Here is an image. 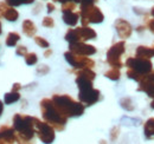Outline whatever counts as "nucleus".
<instances>
[{"mask_svg":"<svg viewBox=\"0 0 154 144\" xmlns=\"http://www.w3.org/2000/svg\"><path fill=\"white\" fill-rule=\"evenodd\" d=\"M52 102L57 110L68 119L74 118V117H79L84 113L85 111V105L81 103L79 100L77 102L69 94H54L52 96Z\"/></svg>","mask_w":154,"mask_h":144,"instance_id":"1","label":"nucleus"},{"mask_svg":"<svg viewBox=\"0 0 154 144\" xmlns=\"http://www.w3.org/2000/svg\"><path fill=\"white\" fill-rule=\"evenodd\" d=\"M75 82L78 88V100L85 106H91L101 99V91L94 88V80L83 76H76Z\"/></svg>","mask_w":154,"mask_h":144,"instance_id":"2","label":"nucleus"},{"mask_svg":"<svg viewBox=\"0 0 154 144\" xmlns=\"http://www.w3.org/2000/svg\"><path fill=\"white\" fill-rule=\"evenodd\" d=\"M40 112L43 116V119L49 123L50 125H52L58 131H63L64 128L66 125L68 118L64 117L57 108L55 106L54 102L51 98H44L40 100Z\"/></svg>","mask_w":154,"mask_h":144,"instance_id":"3","label":"nucleus"},{"mask_svg":"<svg viewBox=\"0 0 154 144\" xmlns=\"http://www.w3.org/2000/svg\"><path fill=\"white\" fill-rule=\"evenodd\" d=\"M125 66L127 68V77L135 82H140L146 74L153 71V64L151 59L139 58V57H128Z\"/></svg>","mask_w":154,"mask_h":144,"instance_id":"4","label":"nucleus"},{"mask_svg":"<svg viewBox=\"0 0 154 144\" xmlns=\"http://www.w3.org/2000/svg\"><path fill=\"white\" fill-rule=\"evenodd\" d=\"M13 128L17 132L18 141L30 142L36 135L35 117L16 113L13 116Z\"/></svg>","mask_w":154,"mask_h":144,"instance_id":"5","label":"nucleus"},{"mask_svg":"<svg viewBox=\"0 0 154 144\" xmlns=\"http://www.w3.org/2000/svg\"><path fill=\"white\" fill-rule=\"evenodd\" d=\"M79 20L82 26H89V24H101L104 20V14L95 4L79 5Z\"/></svg>","mask_w":154,"mask_h":144,"instance_id":"6","label":"nucleus"},{"mask_svg":"<svg viewBox=\"0 0 154 144\" xmlns=\"http://www.w3.org/2000/svg\"><path fill=\"white\" fill-rule=\"evenodd\" d=\"M96 31L90 26H79L76 28H69L64 36V39L69 44H72V43H79V41L85 43L87 40L96 39Z\"/></svg>","mask_w":154,"mask_h":144,"instance_id":"7","label":"nucleus"},{"mask_svg":"<svg viewBox=\"0 0 154 144\" xmlns=\"http://www.w3.org/2000/svg\"><path fill=\"white\" fill-rule=\"evenodd\" d=\"M126 52V41L125 40H120L115 44H113L106 54V60L108 63L109 66L116 68V69H121L123 66L122 64V56Z\"/></svg>","mask_w":154,"mask_h":144,"instance_id":"8","label":"nucleus"},{"mask_svg":"<svg viewBox=\"0 0 154 144\" xmlns=\"http://www.w3.org/2000/svg\"><path fill=\"white\" fill-rule=\"evenodd\" d=\"M35 128H36V135L44 144L54 143L56 138L55 128L46 123L45 121H40L37 117H35Z\"/></svg>","mask_w":154,"mask_h":144,"instance_id":"9","label":"nucleus"},{"mask_svg":"<svg viewBox=\"0 0 154 144\" xmlns=\"http://www.w3.org/2000/svg\"><path fill=\"white\" fill-rule=\"evenodd\" d=\"M64 58L65 60L69 63L70 66H72L75 70H79V69H84V68H90L93 69L95 66V60L87 57V56H81V54H76L71 51H66L64 53Z\"/></svg>","mask_w":154,"mask_h":144,"instance_id":"10","label":"nucleus"},{"mask_svg":"<svg viewBox=\"0 0 154 144\" xmlns=\"http://www.w3.org/2000/svg\"><path fill=\"white\" fill-rule=\"evenodd\" d=\"M114 28H115L119 38H121L122 40L128 39L133 33V27H132L131 22L123 18L116 19L114 22Z\"/></svg>","mask_w":154,"mask_h":144,"instance_id":"11","label":"nucleus"},{"mask_svg":"<svg viewBox=\"0 0 154 144\" xmlns=\"http://www.w3.org/2000/svg\"><path fill=\"white\" fill-rule=\"evenodd\" d=\"M136 90L146 93L148 97L154 99V70L151 73L146 74L139 82V86H137Z\"/></svg>","mask_w":154,"mask_h":144,"instance_id":"12","label":"nucleus"},{"mask_svg":"<svg viewBox=\"0 0 154 144\" xmlns=\"http://www.w3.org/2000/svg\"><path fill=\"white\" fill-rule=\"evenodd\" d=\"M69 51H71V52H74V53H76V54L90 57V56H93V54L96 53L97 50L94 45H90V44L79 41V43L69 44Z\"/></svg>","mask_w":154,"mask_h":144,"instance_id":"13","label":"nucleus"},{"mask_svg":"<svg viewBox=\"0 0 154 144\" xmlns=\"http://www.w3.org/2000/svg\"><path fill=\"white\" fill-rule=\"evenodd\" d=\"M21 28H23L24 34L30 37V38L35 37L36 33H37V26H36V24H35L32 20H30V19H25V20L23 21Z\"/></svg>","mask_w":154,"mask_h":144,"instance_id":"14","label":"nucleus"},{"mask_svg":"<svg viewBox=\"0 0 154 144\" xmlns=\"http://www.w3.org/2000/svg\"><path fill=\"white\" fill-rule=\"evenodd\" d=\"M62 19H63L64 24H66L70 27H74L79 21V12H75V11H72V12H63Z\"/></svg>","mask_w":154,"mask_h":144,"instance_id":"15","label":"nucleus"},{"mask_svg":"<svg viewBox=\"0 0 154 144\" xmlns=\"http://www.w3.org/2000/svg\"><path fill=\"white\" fill-rule=\"evenodd\" d=\"M135 57L151 59V58H153L154 57V49L152 47V46L140 45V46H137L136 50H135Z\"/></svg>","mask_w":154,"mask_h":144,"instance_id":"16","label":"nucleus"},{"mask_svg":"<svg viewBox=\"0 0 154 144\" xmlns=\"http://www.w3.org/2000/svg\"><path fill=\"white\" fill-rule=\"evenodd\" d=\"M143 134L147 140H151L154 137V118H149L143 124Z\"/></svg>","mask_w":154,"mask_h":144,"instance_id":"17","label":"nucleus"},{"mask_svg":"<svg viewBox=\"0 0 154 144\" xmlns=\"http://www.w3.org/2000/svg\"><path fill=\"white\" fill-rule=\"evenodd\" d=\"M19 99H20V93L19 92H14V91L7 92L4 96V103L7 104V105H11V104L18 102Z\"/></svg>","mask_w":154,"mask_h":144,"instance_id":"18","label":"nucleus"},{"mask_svg":"<svg viewBox=\"0 0 154 144\" xmlns=\"http://www.w3.org/2000/svg\"><path fill=\"white\" fill-rule=\"evenodd\" d=\"M20 40V34L18 32H10L7 37H6V41L5 44L8 46V47H13L18 44V41Z\"/></svg>","mask_w":154,"mask_h":144,"instance_id":"19","label":"nucleus"},{"mask_svg":"<svg viewBox=\"0 0 154 144\" xmlns=\"http://www.w3.org/2000/svg\"><path fill=\"white\" fill-rule=\"evenodd\" d=\"M4 18L6 19L7 21H11V22H13V21H17L18 18H19V13H18V11L14 8V7H8L7 8V11L5 12V14H4Z\"/></svg>","mask_w":154,"mask_h":144,"instance_id":"20","label":"nucleus"},{"mask_svg":"<svg viewBox=\"0 0 154 144\" xmlns=\"http://www.w3.org/2000/svg\"><path fill=\"white\" fill-rule=\"evenodd\" d=\"M104 77L106 78H108V79H110V80H119L120 78H121V72H120V69H116V68H112V69H109L108 71L104 72Z\"/></svg>","mask_w":154,"mask_h":144,"instance_id":"21","label":"nucleus"},{"mask_svg":"<svg viewBox=\"0 0 154 144\" xmlns=\"http://www.w3.org/2000/svg\"><path fill=\"white\" fill-rule=\"evenodd\" d=\"M120 105H121V108L123 109V110H126V111H129V112H132V111H134V103H133V100L129 98V97H125V98H121L120 99Z\"/></svg>","mask_w":154,"mask_h":144,"instance_id":"22","label":"nucleus"},{"mask_svg":"<svg viewBox=\"0 0 154 144\" xmlns=\"http://www.w3.org/2000/svg\"><path fill=\"white\" fill-rule=\"evenodd\" d=\"M5 1L11 7H17L21 5H31L35 2V0H5Z\"/></svg>","mask_w":154,"mask_h":144,"instance_id":"23","label":"nucleus"},{"mask_svg":"<svg viewBox=\"0 0 154 144\" xmlns=\"http://www.w3.org/2000/svg\"><path fill=\"white\" fill-rule=\"evenodd\" d=\"M24 58H25V63L27 65H30V66L37 64V62H38V57H37V54L35 53V52H29Z\"/></svg>","mask_w":154,"mask_h":144,"instance_id":"24","label":"nucleus"},{"mask_svg":"<svg viewBox=\"0 0 154 144\" xmlns=\"http://www.w3.org/2000/svg\"><path fill=\"white\" fill-rule=\"evenodd\" d=\"M76 6H77V4L74 2V1L64 2V4H62V7H60L62 13H63V12H72V11H75V10H76Z\"/></svg>","mask_w":154,"mask_h":144,"instance_id":"25","label":"nucleus"},{"mask_svg":"<svg viewBox=\"0 0 154 144\" xmlns=\"http://www.w3.org/2000/svg\"><path fill=\"white\" fill-rule=\"evenodd\" d=\"M33 38H35V43L38 45L39 47H42V49H49L50 47V43L45 38L39 36H35Z\"/></svg>","mask_w":154,"mask_h":144,"instance_id":"26","label":"nucleus"},{"mask_svg":"<svg viewBox=\"0 0 154 144\" xmlns=\"http://www.w3.org/2000/svg\"><path fill=\"white\" fill-rule=\"evenodd\" d=\"M42 25H43L44 27H46V28H52V27L55 26V20H54L52 17L46 16V17H44V18H43Z\"/></svg>","mask_w":154,"mask_h":144,"instance_id":"27","label":"nucleus"},{"mask_svg":"<svg viewBox=\"0 0 154 144\" xmlns=\"http://www.w3.org/2000/svg\"><path fill=\"white\" fill-rule=\"evenodd\" d=\"M55 2H60V4H64V2H68V1H74L76 4L79 5H88V4H95L97 0H54Z\"/></svg>","mask_w":154,"mask_h":144,"instance_id":"28","label":"nucleus"},{"mask_svg":"<svg viewBox=\"0 0 154 144\" xmlns=\"http://www.w3.org/2000/svg\"><path fill=\"white\" fill-rule=\"evenodd\" d=\"M148 13L147 14H145V21H146V27L148 28V31L151 32V33H153L154 34V18L152 19H148Z\"/></svg>","mask_w":154,"mask_h":144,"instance_id":"29","label":"nucleus"},{"mask_svg":"<svg viewBox=\"0 0 154 144\" xmlns=\"http://www.w3.org/2000/svg\"><path fill=\"white\" fill-rule=\"evenodd\" d=\"M36 71H37V73H38L39 76H45V74H48L50 72V68L48 65H45V64H42V65L37 66V70Z\"/></svg>","mask_w":154,"mask_h":144,"instance_id":"30","label":"nucleus"},{"mask_svg":"<svg viewBox=\"0 0 154 144\" xmlns=\"http://www.w3.org/2000/svg\"><path fill=\"white\" fill-rule=\"evenodd\" d=\"M119 136H120V126H113L112 130H110V140L112 141H116Z\"/></svg>","mask_w":154,"mask_h":144,"instance_id":"31","label":"nucleus"},{"mask_svg":"<svg viewBox=\"0 0 154 144\" xmlns=\"http://www.w3.org/2000/svg\"><path fill=\"white\" fill-rule=\"evenodd\" d=\"M27 53H29V52H27V47H26V46H24V45L17 46V49H16V54H17V56L25 57Z\"/></svg>","mask_w":154,"mask_h":144,"instance_id":"32","label":"nucleus"},{"mask_svg":"<svg viewBox=\"0 0 154 144\" xmlns=\"http://www.w3.org/2000/svg\"><path fill=\"white\" fill-rule=\"evenodd\" d=\"M8 7L10 6L6 4V1H0V17L4 18V14H5V12L7 11Z\"/></svg>","mask_w":154,"mask_h":144,"instance_id":"33","label":"nucleus"},{"mask_svg":"<svg viewBox=\"0 0 154 144\" xmlns=\"http://www.w3.org/2000/svg\"><path fill=\"white\" fill-rule=\"evenodd\" d=\"M55 10H56V6H55L54 2H48L46 4V11H48V13H52Z\"/></svg>","mask_w":154,"mask_h":144,"instance_id":"34","label":"nucleus"},{"mask_svg":"<svg viewBox=\"0 0 154 144\" xmlns=\"http://www.w3.org/2000/svg\"><path fill=\"white\" fill-rule=\"evenodd\" d=\"M21 84H19V83H14L13 85H12V90L11 91H14V92H19L20 90H21Z\"/></svg>","mask_w":154,"mask_h":144,"instance_id":"35","label":"nucleus"},{"mask_svg":"<svg viewBox=\"0 0 154 144\" xmlns=\"http://www.w3.org/2000/svg\"><path fill=\"white\" fill-rule=\"evenodd\" d=\"M52 53H54V52H52L51 49H45V51H44V57H45V58H50V57L52 56Z\"/></svg>","mask_w":154,"mask_h":144,"instance_id":"36","label":"nucleus"},{"mask_svg":"<svg viewBox=\"0 0 154 144\" xmlns=\"http://www.w3.org/2000/svg\"><path fill=\"white\" fill-rule=\"evenodd\" d=\"M146 28H147L146 26L140 25V26H137V27H136V32H137V33H142V32H145V30H146Z\"/></svg>","mask_w":154,"mask_h":144,"instance_id":"37","label":"nucleus"},{"mask_svg":"<svg viewBox=\"0 0 154 144\" xmlns=\"http://www.w3.org/2000/svg\"><path fill=\"white\" fill-rule=\"evenodd\" d=\"M2 112H4V103H2L1 100H0V117H1Z\"/></svg>","mask_w":154,"mask_h":144,"instance_id":"38","label":"nucleus"},{"mask_svg":"<svg viewBox=\"0 0 154 144\" xmlns=\"http://www.w3.org/2000/svg\"><path fill=\"white\" fill-rule=\"evenodd\" d=\"M17 143H18V144H31L30 142H24V141H18Z\"/></svg>","mask_w":154,"mask_h":144,"instance_id":"39","label":"nucleus"},{"mask_svg":"<svg viewBox=\"0 0 154 144\" xmlns=\"http://www.w3.org/2000/svg\"><path fill=\"white\" fill-rule=\"evenodd\" d=\"M149 14H151V16H152V17L154 18V6L152 7V8H151V12H149Z\"/></svg>","mask_w":154,"mask_h":144,"instance_id":"40","label":"nucleus"},{"mask_svg":"<svg viewBox=\"0 0 154 144\" xmlns=\"http://www.w3.org/2000/svg\"><path fill=\"white\" fill-rule=\"evenodd\" d=\"M151 108H152L154 110V99L152 100V103H151Z\"/></svg>","mask_w":154,"mask_h":144,"instance_id":"41","label":"nucleus"},{"mask_svg":"<svg viewBox=\"0 0 154 144\" xmlns=\"http://www.w3.org/2000/svg\"><path fill=\"white\" fill-rule=\"evenodd\" d=\"M2 33V26H1V21H0V34Z\"/></svg>","mask_w":154,"mask_h":144,"instance_id":"42","label":"nucleus"},{"mask_svg":"<svg viewBox=\"0 0 154 144\" xmlns=\"http://www.w3.org/2000/svg\"><path fill=\"white\" fill-rule=\"evenodd\" d=\"M100 144H107V142H106V141H101V142H100Z\"/></svg>","mask_w":154,"mask_h":144,"instance_id":"43","label":"nucleus"},{"mask_svg":"<svg viewBox=\"0 0 154 144\" xmlns=\"http://www.w3.org/2000/svg\"><path fill=\"white\" fill-rule=\"evenodd\" d=\"M152 47H153V49H154V44H153V45H152Z\"/></svg>","mask_w":154,"mask_h":144,"instance_id":"44","label":"nucleus"}]
</instances>
